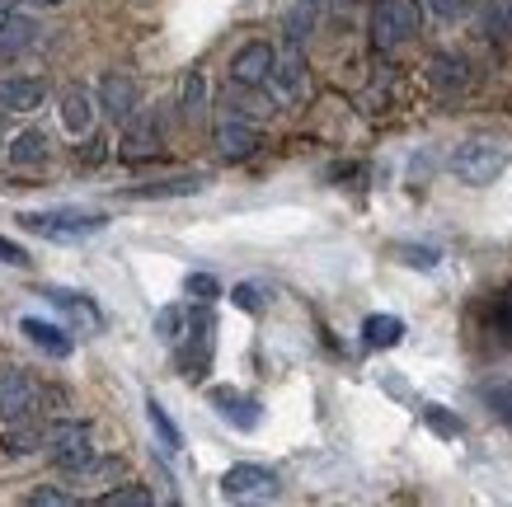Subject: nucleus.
Returning a JSON list of instances; mask_svg holds the SVG:
<instances>
[{"label": "nucleus", "mask_w": 512, "mask_h": 507, "mask_svg": "<svg viewBox=\"0 0 512 507\" xmlns=\"http://www.w3.org/2000/svg\"><path fill=\"white\" fill-rule=\"evenodd\" d=\"M24 231L57 240V245H85L94 235L109 231V216L104 212H80V207H47V212H19L15 216Z\"/></svg>", "instance_id": "f257e3e1"}, {"label": "nucleus", "mask_w": 512, "mask_h": 507, "mask_svg": "<svg viewBox=\"0 0 512 507\" xmlns=\"http://www.w3.org/2000/svg\"><path fill=\"white\" fill-rule=\"evenodd\" d=\"M508 165H512V151L498 146V141H461L447 155V169L470 188H489Z\"/></svg>", "instance_id": "f03ea898"}, {"label": "nucleus", "mask_w": 512, "mask_h": 507, "mask_svg": "<svg viewBox=\"0 0 512 507\" xmlns=\"http://www.w3.org/2000/svg\"><path fill=\"white\" fill-rule=\"evenodd\" d=\"M47 456H52V465H57V470H66V475H80V470L94 461L90 423H80V418L47 423Z\"/></svg>", "instance_id": "7ed1b4c3"}, {"label": "nucleus", "mask_w": 512, "mask_h": 507, "mask_svg": "<svg viewBox=\"0 0 512 507\" xmlns=\"http://www.w3.org/2000/svg\"><path fill=\"white\" fill-rule=\"evenodd\" d=\"M419 33V0H376L372 15V43L381 52H395Z\"/></svg>", "instance_id": "20e7f679"}, {"label": "nucleus", "mask_w": 512, "mask_h": 507, "mask_svg": "<svg viewBox=\"0 0 512 507\" xmlns=\"http://www.w3.org/2000/svg\"><path fill=\"white\" fill-rule=\"evenodd\" d=\"M221 498H240V503H259V498H278V475L268 465H231L221 475Z\"/></svg>", "instance_id": "39448f33"}, {"label": "nucleus", "mask_w": 512, "mask_h": 507, "mask_svg": "<svg viewBox=\"0 0 512 507\" xmlns=\"http://www.w3.org/2000/svg\"><path fill=\"white\" fill-rule=\"evenodd\" d=\"M38 409V385L24 371H5L0 376V418L5 423H24Z\"/></svg>", "instance_id": "423d86ee"}, {"label": "nucleus", "mask_w": 512, "mask_h": 507, "mask_svg": "<svg viewBox=\"0 0 512 507\" xmlns=\"http://www.w3.org/2000/svg\"><path fill=\"white\" fill-rule=\"evenodd\" d=\"M207 400H212V409H217L221 423H231V428H240V432H254L259 423H264V409H259V400H249V395L231 390V385H217Z\"/></svg>", "instance_id": "0eeeda50"}, {"label": "nucleus", "mask_w": 512, "mask_h": 507, "mask_svg": "<svg viewBox=\"0 0 512 507\" xmlns=\"http://www.w3.org/2000/svg\"><path fill=\"white\" fill-rule=\"evenodd\" d=\"M273 66H278L273 43H245L231 57V80L235 85H268V80H273Z\"/></svg>", "instance_id": "6e6552de"}, {"label": "nucleus", "mask_w": 512, "mask_h": 507, "mask_svg": "<svg viewBox=\"0 0 512 507\" xmlns=\"http://www.w3.org/2000/svg\"><path fill=\"white\" fill-rule=\"evenodd\" d=\"M47 104V80L5 76L0 80V113H38Z\"/></svg>", "instance_id": "1a4fd4ad"}, {"label": "nucleus", "mask_w": 512, "mask_h": 507, "mask_svg": "<svg viewBox=\"0 0 512 507\" xmlns=\"http://www.w3.org/2000/svg\"><path fill=\"white\" fill-rule=\"evenodd\" d=\"M99 104H104V113H109L113 123H127V118L137 113V104H141L137 80L123 76V71L104 76V80H99Z\"/></svg>", "instance_id": "9d476101"}, {"label": "nucleus", "mask_w": 512, "mask_h": 507, "mask_svg": "<svg viewBox=\"0 0 512 507\" xmlns=\"http://www.w3.org/2000/svg\"><path fill=\"white\" fill-rule=\"evenodd\" d=\"M19 334L29 338V343H33V348H38L43 357H71V353H76V338L66 334L62 324L38 320V315H24V320H19Z\"/></svg>", "instance_id": "9b49d317"}, {"label": "nucleus", "mask_w": 512, "mask_h": 507, "mask_svg": "<svg viewBox=\"0 0 512 507\" xmlns=\"http://www.w3.org/2000/svg\"><path fill=\"white\" fill-rule=\"evenodd\" d=\"M160 141H165L160 113H132V118H127V132H123V155L127 160H141V155L160 151Z\"/></svg>", "instance_id": "f8f14e48"}, {"label": "nucleus", "mask_w": 512, "mask_h": 507, "mask_svg": "<svg viewBox=\"0 0 512 507\" xmlns=\"http://www.w3.org/2000/svg\"><path fill=\"white\" fill-rule=\"evenodd\" d=\"M47 306H57L71 324H80V329H104V315H99V306H94L85 292H71V287H43Z\"/></svg>", "instance_id": "ddd939ff"}, {"label": "nucleus", "mask_w": 512, "mask_h": 507, "mask_svg": "<svg viewBox=\"0 0 512 507\" xmlns=\"http://www.w3.org/2000/svg\"><path fill=\"white\" fill-rule=\"evenodd\" d=\"M273 90L278 99H301L306 94V57H301V43H287V52L273 66Z\"/></svg>", "instance_id": "4468645a"}, {"label": "nucleus", "mask_w": 512, "mask_h": 507, "mask_svg": "<svg viewBox=\"0 0 512 507\" xmlns=\"http://www.w3.org/2000/svg\"><path fill=\"white\" fill-rule=\"evenodd\" d=\"M428 85L442 94H456L470 85V62L466 57H456V52H437L433 62H428Z\"/></svg>", "instance_id": "2eb2a0df"}, {"label": "nucleus", "mask_w": 512, "mask_h": 507, "mask_svg": "<svg viewBox=\"0 0 512 507\" xmlns=\"http://www.w3.org/2000/svg\"><path fill=\"white\" fill-rule=\"evenodd\" d=\"M217 151L226 155V160H245V155L259 151V132L249 123H240V118H221L217 123Z\"/></svg>", "instance_id": "dca6fc26"}, {"label": "nucleus", "mask_w": 512, "mask_h": 507, "mask_svg": "<svg viewBox=\"0 0 512 507\" xmlns=\"http://www.w3.org/2000/svg\"><path fill=\"white\" fill-rule=\"evenodd\" d=\"M62 127L71 132V137H85V132L94 127V99H90V90L71 85V90L62 94Z\"/></svg>", "instance_id": "f3484780"}, {"label": "nucleus", "mask_w": 512, "mask_h": 507, "mask_svg": "<svg viewBox=\"0 0 512 507\" xmlns=\"http://www.w3.org/2000/svg\"><path fill=\"white\" fill-rule=\"evenodd\" d=\"M47 151H52V141H47L43 127H29V132H19L15 141H10V165L15 169H33V165H43Z\"/></svg>", "instance_id": "a211bd4d"}, {"label": "nucleus", "mask_w": 512, "mask_h": 507, "mask_svg": "<svg viewBox=\"0 0 512 507\" xmlns=\"http://www.w3.org/2000/svg\"><path fill=\"white\" fill-rule=\"evenodd\" d=\"M202 188H207L202 174H174V179H160V184L132 188L127 198H193V193H202Z\"/></svg>", "instance_id": "6ab92c4d"}, {"label": "nucleus", "mask_w": 512, "mask_h": 507, "mask_svg": "<svg viewBox=\"0 0 512 507\" xmlns=\"http://www.w3.org/2000/svg\"><path fill=\"white\" fill-rule=\"evenodd\" d=\"M400 338H404L400 315H367V320H362V343H367V348H395Z\"/></svg>", "instance_id": "aec40b11"}, {"label": "nucleus", "mask_w": 512, "mask_h": 507, "mask_svg": "<svg viewBox=\"0 0 512 507\" xmlns=\"http://www.w3.org/2000/svg\"><path fill=\"white\" fill-rule=\"evenodd\" d=\"M146 423H151V432L160 437V446H165V451H179V446H184V432H179V423L165 414V404H160L156 395L146 400Z\"/></svg>", "instance_id": "412c9836"}, {"label": "nucleus", "mask_w": 512, "mask_h": 507, "mask_svg": "<svg viewBox=\"0 0 512 507\" xmlns=\"http://www.w3.org/2000/svg\"><path fill=\"white\" fill-rule=\"evenodd\" d=\"M33 38H38V29H33V19H5L0 24V57H19L24 47H33Z\"/></svg>", "instance_id": "4be33fe9"}, {"label": "nucleus", "mask_w": 512, "mask_h": 507, "mask_svg": "<svg viewBox=\"0 0 512 507\" xmlns=\"http://www.w3.org/2000/svg\"><path fill=\"white\" fill-rule=\"evenodd\" d=\"M43 446H47V428H38V423L0 437V451H5V456H29V451H43Z\"/></svg>", "instance_id": "5701e85b"}, {"label": "nucleus", "mask_w": 512, "mask_h": 507, "mask_svg": "<svg viewBox=\"0 0 512 507\" xmlns=\"http://www.w3.org/2000/svg\"><path fill=\"white\" fill-rule=\"evenodd\" d=\"M184 324H188V315H184L179 306H160V310H156V334L165 338V343H179V338L188 334Z\"/></svg>", "instance_id": "b1692460"}, {"label": "nucleus", "mask_w": 512, "mask_h": 507, "mask_svg": "<svg viewBox=\"0 0 512 507\" xmlns=\"http://www.w3.org/2000/svg\"><path fill=\"white\" fill-rule=\"evenodd\" d=\"M202 108H207V80H202V71H188L184 76V118H202Z\"/></svg>", "instance_id": "393cba45"}, {"label": "nucleus", "mask_w": 512, "mask_h": 507, "mask_svg": "<svg viewBox=\"0 0 512 507\" xmlns=\"http://www.w3.org/2000/svg\"><path fill=\"white\" fill-rule=\"evenodd\" d=\"M156 498H151V489H109V493H99V507H151Z\"/></svg>", "instance_id": "a878e982"}, {"label": "nucleus", "mask_w": 512, "mask_h": 507, "mask_svg": "<svg viewBox=\"0 0 512 507\" xmlns=\"http://www.w3.org/2000/svg\"><path fill=\"white\" fill-rule=\"evenodd\" d=\"M395 254H400L409 268H423V273L442 263V249H433V245H395Z\"/></svg>", "instance_id": "bb28decb"}, {"label": "nucleus", "mask_w": 512, "mask_h": 507, "mask_svg": "<svg viewBox=\"0 0 512 507\" xmlns=\"http://www.w3.org/2000/svg\"><path fill=\"white\" fill-rule=\"evenodd\" d=\"M184 292L193 296V301H202V306H212L221 296V282L212 273H188V282H184Z\"/></svg>", "instance_id": "cd10ccee"}, {"label": "nucleus", "mask_w": 512, "mask_h": 507, "mask_svg": "<svg viewBox=\"0 0 512 507\" xmlns=\"http://www.w3.org/2000/svg\"><path fill=\"white\" fill-rule=\"evenodd\" d=\"M423 423H428V428L433 432H442V437H461V418H451L447 409H442V404H423Z\"/></svg>", "instance_id": "c85d7f7f"}, {"label": "nucleus", "mask_w": 512, "mask_h": 507, "mask_svg": "<svg viewBox=\"0 0 512 507\" xmlns=\"http://www.w3.org/2000/svg\"><path fill=\"white\" fill-rule=\"evenodd\" d=\"M484 400L494 404L498 418H508L512 423V385H484Z\"/></svg>", "instance_id": "c756f323"}, {"label": "nucleus", "mask_w": 512, "mask_h": 507, "mask_svg": "<svg viewBox=\"0 0 512 507\" xmlns=\"http://www.w3.org/2000/svg\"><path fill=\"white\" fill-rule=\"evenodd\" d=\"M29 503H33V507H71L76 498H71V493H62V489H33Z\"/></svg>", "instance_id": "7c9ffc66"}, {"label": "nucleus", "mask_w": 512, "mask_h": 507, "mask_svg": "<svg viewBox=\"0 0 512 507\" xmlns=\"http://www.w3.org/2000/svg\"><path fill=\"white\" fill-rule=\"evenodd\" d=\"M0 263H10V268H29V249L24 245H15V240H5V235H0Z\"/></svg>", "instance_id": "2f4dec72"}, {"label": "nucleus", "mask_w": 512, "mask_h": 507, "mask_svg": "<svg viewBox=\"0 0 512 507\" xmlns=\"http://www.w3.org/2000/svg\"><path fill=\"white\" fill-rule=\"evenodd\" d=\"M494 324H498V334L512 338V287L503 296H498V306H494Z\"/></svg>", "instance_id": "473e14b6"}, {"label": "nucleus", "mask_w": 512, "mask_h": 507, "mask_svg": "<svg viewBox=\"0 0 512 507\" xmlns=\"http://www.w3.org/2000/svg\"><path fill=\"white\" fill-rule=\"evenodd\" d=\"M428 10H433L437 19H461L466 15V0H428Z\"/></svg>", "instance_id": "72a5a7b5"}, {"label": "nucleus", "mask_w": 512, "mask_h": 507, "mask_svg": "<svg viewBox=\"0 0 512 507\" xmlns=\"http://www.w3.org/2000/svg\"><path fill=\"white\" fill-rule=\"evenodd\" d=\"M231 301H235L240 310H259V287H235Z\"/></svg>", "instance_id": "f704fd0d"}, {"label": "nucleus", "mask_w": 512, "mask_h": 507, "mask_svg": "<svg viewBox=\"0 0 512 507\" xmlns=\"http://www.w3.org/2000/svg\"><path fill=\"white\" fill-rule=\"evenodd\" d=\"M15 5H19V0H0V24H5L10 15H15Z\"/></svg>", "instance_id": "c9c22d12"}, {"label": "nucleus", "mask_w": 512, "mask_h": 507, "mask_svg": "<svg viewBox=\"0 0 512 507\" xmlns=\"http://www.w3.org/2000/svg\"><path fill=\"white\" fill-rule=\"evenodd\" d=\"M296 5H311V10H320V5H329V0H296Z\"/></svg>", "instance_id": "e433bc0d"}, {"label": "nucleus", "mask_w": 512, "mask_h": 507, "mask_svg": "<svg viewBox=\"0 0 512 507\" xmlns=\"http://www.w3.org/2000/svg\"><path fill=\"white\" fill-rule=\"evenodd\" d=\"M33 5H66V0H33Z\"/></svg>", "instance_id": "4c0bfd02"}]
</instances>
